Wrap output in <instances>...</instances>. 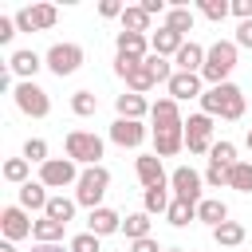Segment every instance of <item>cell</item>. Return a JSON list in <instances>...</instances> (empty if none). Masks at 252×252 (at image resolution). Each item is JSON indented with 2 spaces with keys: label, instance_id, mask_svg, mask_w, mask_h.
<instances>
[{
  "label": "cell",
  "instance_id": "6da1fadb",
  "mask_svg": "<svg viewBox=\"0 0 252 252\" xmlns=\"http://www.w3.org/2000/svg\"><path fill=\"white\" fill-rule=\"evenodd\" d=\"M201 114H209V118H224V122L244 118V91H240L236 83L209 87V91L201 94Z\"/></svg>",
  "mask_w": 252,
  "mask_h": 252
},
{
  "label": "cell",
  "instance_id": "7a4b0ae2",
  "mask_svg": "<svg viewBox=\"0 0 252 252\" xmlns=\"http://www.w3.org/2000/svg\"><path fill=\"white\" fill-rule=\"evenodd\" d=\"M236 39H217L209 51H205V67H201V79L209 83V87H220V83H228V75H232V67H236Z\"/></svg>",
  "mask_w": 252,
  "mask_h": 252
},
{
  "label": "cell",
  "instance_id": "3957f363",
  "mask_svg": "<svg viewBox=\"0 0 252 252\" xmlns=\"http://www.w3.org/2000/svg\"><path fill=\"white\" fill-rule=\"evenodd\" d=\"M63 150H67V158L75 161V165H102L98 158H102V138L98 134H91V130H67V138H63Z\"/></svg>",
  "mask_w": 252,
  "mask_h": 252
},
{
  "label": "cell",
  "instance_id": "277c9868",
  "mask_svg": "<svg viewBox=\"0 0 252 252\" xmlns=\"http://www.w3.org/2000/svg\"><path fill=\"white\" fill-rule=\"evenodd\" d=\"M106 189H110V169H106V165H91V169H83V177H79V185H75V201L94 213V209H102Z\"/></svg>",
  "mask_w": 252,
  "mask_h": 252
},
{
  "label": "cell",
  "instance_id": "5b68a950",
  "mask_svg": "<svg viewBox=\"0 0 252 252\" xmlns=\"http://www.w3.org/2000/svg\"><path fill=\"white\" fill-rule=\"evenodd\" d=\"M12 98H16L20 114H28V118H47V114H51V98H47V91H43L35 79L16 83V87H12Z\"/></svg>",
  "mask_w": 252,
  "mask_h": 252
},
{
  "label": "cell",
  "instance_id": "8992f818",
  "mask_svg": "<svg viewBox=\"0 0 252 252\" xmlns=\"http://www.w3.org/2000/svg\"><path fill=\"white\" fill-rule=\"evenodd\" d=\"M83 47L79 43H51L47 47V55H43V63H47V71L51 75H59V79H67V75H75L79 67H83Z\"/></svg>",
  "mask_w": 252,
  "mask_h": 252
},
{
  "label": "cell",
  "instance_id": "52a82bcc",
  "mask_svg": "<svg viewBox=\"0 0 252 252\" xmlns=\"http://www.w3.org/2000/svg\"><path fill=\"white\" fill-rule=\"evenodd\" d=\"M79 177H83V169L71 158H47L39 165V177L35 181H43L47 189H67V185H79Z\"/></svg>",
  "mask_w": 252,
  "mask_h": 252
},
{
  "label": "cell",
  "instance_id": "ba28073f",
  "mask_svg": "<svg viewBox=\"0 0 252 252\" xmlns=\"http://www.w3.org/2000/svg\"><path fill=\"white\" fill-rule=\"evenodd\" d=\"M12 20H16L20 32H51L55 20H59V8H55V4H28V8H20Z\"/></svg>",
  "mask_w": 252,
  "mask_h": 252
},
{
  "label": "cell",
  "instance_id": "9c48e42d",
  "mask_svg": "<svg viewBox=\"0 0 252 252\" xmlns=\"http://www.w3.org/2000/svg\"><path fill=\"white\" fill-rule=\"evenodd\" d=\"M201 185H205V173H197L193 165H177V169L169 173V189H173V197H181V201L201 205V201H205V197H201Z\"/></svg>",
  "mask_w": 252,
  "mask_h": 252
},
{
  "label": "cell",
  "instance_id": "30bf717a",
  "mask_svg": "<svg viewBox=\"0 0 252 252\" xmlns=\"http://www.w3.org/2000/svg\"><path fill=\"white\" fill-rule=\"evenodd\" d=\"M185 150L189 154H209L213 150V118L209 114H189L185 118Z\"/></svg>",
  "mask_w": 252,
  "mask_h": 252
},
{
  "label": "cell",
  "instance_id": "8fae6325",
  "mask_svg": "<svg viewBox=\"0 0 252 252\" xmlns=\"http://www.w3.org/2000/svg\"><path fill=\"white\" fill-rule=\"evenodd\" d=\"M165 91H169L173 102H189V98L201 102V94H205V79H201V75H189V71H173V79L165 83Z\"/></svg>",
  "mask_w": 252,
  "mask_h": 252
},
{
  "label": "cell",
  "instance_id": "7c38bea8",
  "mask_svg": "<svg viewBox=\"0 0 252 252\" xmlns=\"http://www.w3.org/2000/svg\"><path fill=\"white\" fill-rule=\"evenodd\" d=\"M134 173H138L142 189H161V185H169V173H165V165H161L158 154H142V158H134Z\"/></svg>",
  "mask_w": 252,
  "mask_h": 252
},
{
  "label": "cell",
  "instance_id": "4fadbf2b",
  "mask_svg": "<svg viewBox=\"0 0 252 252\" xmlns=\"http://www.w3.org/2000/svg\"><path fill=\"white\" fill-rule=\"evenodd\" d=\"M32 228H35V220L20 209V205H8L4 213H0V232H4V240H24V236H32Z\"/></svg>",
  "mask_w": 252,
  "mask_h": 252
},
{
  "label": "cell",
  "instance_id": "5bb4252c",
  "mask_svg": "<svg viewBox=\"0 0 252 252\" xmlns=\"http://www.w3.org/2000/svg\"><path fill=\"white\" fill-rule=\"evenodd\" d=\"M146 138H150V130L142 122H130V118H114L110 122V142L122 146V150H138Z\"/></svg>",
  "mask_w": 252,
  "mask_h": 252
},
{
  "label": "cell",
  "instance_id": "9a60e30c",
  "mask_svg": "<svg viewBox=\"0 0 252 252\" xmlns=\"http://www.w3.org/2000/svg\"><path fill=\"white\" fill-rule=\"evenodd\" d=\"M150 138H154L158 158H173V154L185 150V122L181 126H158V130H150Z\"/></svg>",
  "mask_w": 252,
  "mask_h": 252
},
{
  "label": "cell",
  "instance_id": "2e32d148",
  "mask_svg": "<svg viewBox=\"0 0 252 252\" xmlns=\"http://www.w3.org/2000/svg\"><path fill=\"white\" fill-rule=\"evenodd\" d=\"M39 67H47V63H43V55H39V51H32V47H20V51H12V55H8V71H12L20 83L35 79V71H39Z\"/></svg>",
  "mask_w": 252,
  "mask_h": 252
},
{
  "label": "cell",
  "instance_id": "e0dca14e",
  "mask_svg": "<svg viewBox=\"0 0 252 252\" xmlns=\"http://www.w3.org/2000/svg\"><path fill=\"white\" fill-rule=\"evenodd\" d=\"M150 106H154V102H146V94H134V91H122V94L114 98L118 118H130V122H142V118L150 114Z\"/></svg>",
  "mask_w": 252,
  "mask_h": 252
},
{
  "label": "cell",
  "instance_id": "ac0fdd59",
  "mask_svg": "<svg viewBox=\"0 0 252 252\" xmlns=\"http://www.w3.org/2000/svg\"><path fill=\"white\" fill-rule=\"evenodd\" d=\"M181 47H185V35L169 32L165 24H161V28H158V32L150 35V51H154V55H161V59H173V55H177Z\"/></svg>",
  "mask_w": 252,
  "mask_h": 252
},
{
  "label": "cell",
  "instance_id": "d6986e66",
  "mask_svg": "<svg viewBox=\"0 0 252 252\" xmlns=\"http://www.w3.org/2000/svg\"><path fill=\"white\" fill-rule=\"evenodd\" d=\"M205 51H209V47H201L197 39H185V47L173 55V67H177V71H189V75H201V67H205Z\"/></svg>",
  "mask_w": 252,
  "mask_h": 252
},
{
  "label": "cell",
  "instance_id": "ffe728a7",
  "mask_svg": "<svg viewBox=\"0 0 252 252\" xmlns=\"http://www.w3.org/2000/svg\"><path fill=\"white\" fill-rule=\"evenodd\" d=\"M87 232H94V236H114V232H122V217L102 205V209H94V213L87 217Z\"/></svg>",
  "mask_w": 252,
  "mask_h": 252
},
{
  "label": "cell",
  "instance_id": "44dd1931",
  "mask_svg": "<svg viewBox=\"0 0 252 252\" xmlns=\"http://www.w3.org/2000/svg\"><path fill=\"white\" fill-rule=\"evenodd\" d=\"M150 122H154V130H158V126H181V122H185V118H181V102H173L169 94L158 98V102L150 106Z\"/></svg>",
  "mask_w": 252,
  "mask_h": 252
},
{
  "label": "cell",
  "instance_id": "7402d4cb",
  "mask_svg": "<svg viewBox=\"0 0 252 252\" xmlns=\"http://www.w3.org/2000/svg\"><path fill=\"white\" fill-rule=\"evenodd\" d=\"M47 185L43 181H28V185H20V209L24 213H47Z\"/></svg>",
  "mask_w": 252,
  "mask_h": 252
},
{
  "label": "cell",
  "instance_id": "603a6c76",
  "mask_svg": "<svg viewBox=\"0 0 252 252\" xmlns=\"http://www.w3.org/2000/svg\"><path fill=\"white\" fill-rule=\"evenodd\" d=\"M114 47H118V55L146 59V55H150V35H138V32H118V35H114Z\"/></svg>",
  "mask_w": 252,
  "mask_h": 252
},
{
  "label": "cell",
  "instance_id": "cb8c5ba5",
  "mask_svg": "<svg viewBox=\"0 0 252 252\" xmlns=\"http://www.w3.org/2000/svg\"><path fill=\"white\" fill-rule=\"evenodd\" d=\"M197 220H205L209 228H217V224L228 220V205H224L220 197H205V201L197 205Z\"/></svg>",
  "mask_w": 252,
  "mask_h": 252
},
{
  "label": "cell",
  "instance_id": "d4e9b609",
  "mask_svg": "<svg viewBox=\"0 0 252 252\" xmlns=\"http://www.w3.org/2000/svg\"><path fill=\"white\" fill-rule=\"evenodd\" d=\"M193 24H197V12H193V8H185V4H173V8L165 12V28H169V32H177V35L193 32Z\"/></svg>",
  "mask_w": 252,
  "mask_h": 252
},
{
  "label": "cell",
  "instance_id": "484cf974",
  "mask_svg": "<svg viewBox=\"0 0 252 252\" xmlns=\"http://www.w3.org/2000/svg\"><path fill=\"white\" fill-rule=\"evenodd\" d=\"M169 205H173V197H169V185H161V189H146L142 193V213H150V217H165L169 213Z\"/></svg>",
  "mask_w": 252,
  "mask_h": 252
},
{
  "label": "cell",
  "instance_id": "4316f807",
  "mask_svg": "<svg viewBox=\"0 0 252 252\" xmlns=\"http://www.w3.org/2000/svg\"><path fill=\"white\" fill-rule=\"evenodd\" d=\"M75 209H79V201H75V197L55 193V197L47 201V213H43V217H51V220H59V224H71V220H75Z\"/></svg>",
  "mask_w": 252,
  "mask_h": 252
},
{
  "label": "cell",
  "instance_id": "83f0119b",
  "mask_svg": "<svg viewBox=\"0 0 252 252\" xmlns=\"http://www.w3.org/2000/svg\"><path fill=\"white\" fill-rule=\"evenodd\" d=\"M63 228H67V224H59V220H51V217H39L35 228H32V240H35V244H63Z\"/></svg>",
  "mask_w": 252,
  "mask_h": 252
},
{
  "label": "cell",
  "instance_id": "f1b7e54d",
  "mask_svg": "<svg viewBox=\"0 0 252 252\" xmlns=\"http://www.w3.org/2000/svg\"><path fill=\"white\" fill-rule=\"evenodd\" d=\"M244 224L240 220H224V224H217L213 228V240H217V248H236V244H244Z\"/></svg>",
  "mask_w": 252,
  "mask_h": 252
},
{
  "label": "cell",
  "instance_id": "f546056e",
  "mask_svg": "<svg viewBox=\"0 0 252 252\" xmlns=\"http://www.w3.org/2000/svg\"><path fill=\"white\" fill-rule=\"evenodd\" d=\"M0 173H4V181H8V185H16V189H20V185H28V181H32V161H28V158H8Z\"/></svg>",
  "mask_w": 252,
  "mask_h": 252
},
{
  "label": "cell",
  "instance_id": "4dcf8cb0",
  "mask_svg": "<svg viewBox=\"0 0 252 252\" xmlns=\"http://www.w3.org/2000/svg\"><path fill=\"white\" fill-rule=\"evenodd\" d=\"M150 213H126V220H122V232H126V240L134 244V240H146L150 236Z\"/></svg>",
  "mask_w": 252,
  "mask_h": 252
},
{
  "label": "cell",
  "instance_id": "1f68e13d",
  "mask_svg": "<svg viewBox=\"0 0 252 252\" xmlns=\"http://www.w3.org/2000/svg\"><path fill=\"white\" fill-rule=\"evenodd\" d=\"M150 20H154V16H150L142 4H134V8L122 12V32H138V35H146V32H150Z\"/></svg>",
  "mask_w": 252,
  "mask_h": 252
},
{
  "label": "cell",
  "instance_id": "d6a6232c",
  "mask_svg": "<svg viewBox=\"0 0 252 252\" xmlns=\"http://www.w3.org/2000/svg\"><path fill=\"white\" fill-rule=\"evenodd\" d=\"M154 87H158V79L150 75L146 59H142V63H138V67H134V71L126 75V91H134V94H146V91H154Z\"/></svg>",
  "mask_w": 252,
  "mask_h": 252
},
{
  "label": "cell",
  "instance_id": "836d02e7",
  "mask_svg": "<svg viewBox=\"0 0 252 252\" xmlns=\"http://www.w3.org/2000/svg\"><path fill=\"white\" fill-rule=\"evenodd\" d=\"M165 220H169L173 228H185L189 220H197V205H193V201H181V197H173V205H169Z\"/></svg>",
  "mask_w": 252,
  "mask_h": 252
},
{
  "label": "cell",
  "instance_id": "e575fe53",
  "mask_svg": "<svg viewBox=\"0 0 252 252\" xmlns=\"http://www.w3.org/2000/svg\"><path fill=\"white\" fill-rule=\"evenodd\" d=\"M240 158H236V146L228 142V138H220V142H213V150H209V165H224V169H232Z\"/></svg>",
  "mask_w": 252,
  "mask_h": 252
},
{
  "label": "cell",
  "instance_id": "d590c367",
  "mask_svg": "<svg viewBox=\"0 0 252 252\" xmlns=\"http://www.w3.org/2000/svg\"><path fill=\"white\" fill-rule=\"evenodd\" d=\"M228 189L252 193V161H236V165L228 169Z\"/></svg>",
  "mask_w": 252,
  "mask_h": 252
},
{
  "label": "cell",
  "instance_id": "8d00e7d4",
  "mask_svg": "<svg viewBox=\"0 0 252 252\" xmlns=\"http://www.w3.org/2000/svg\"><path fill=\"white\" fill-rule=\"evenodd\" d=\"M94 110H98V94H94V91H75V94H71V114L91 118Z\"/></svg>",
  "mask_w": 252,
  "mask_h": 252
},
{
  "label": "cell",
  "instance_id": "74e56055",
  "mask_svg": "<svg viewBox=\"0 0 252 252\" xmlns=\"http://www.w3.org/2000/svg\"><path fill=\"white\" fill-rule=\"evenodd\" d=\"M197 12H201L205 20H213V24H220L224 16H232V4H228V0H201Z\"/></svg>",
  "mask_w": 252,
  "mask_h": 252
},
{
  "label": "cell",
  "instance_id": "f35d334b",
  "mask_svg": "<svg viewBox=\"0 0 252 252\" xmlns=\"http://www.w3.org/2000/svg\"><path fill=\"white\" fill-rule=\"evenodd\" d=\"M146 67H150V75H154L158 83H169V79H173V63L161 59V55H154V51L146 55Z\"/></svg>",
  "mask_w": 252,
  "mask_h": 252
},
{
  "label": "cell",
  "instance_id": "ab89813d",
  "mask_svg": "<svg viewBox=\"0 0 252 252\" xmlns=\"http://www.w3.org/2000/svg\"><path fill=\"white\" fill-rule=\"evenodd\" d=\"M98 240H102V236H94V232H79V236L67 240V248H71V252H102Z\"/></svg>",
  "mask_w": 252,
  "mask_h": 252
},
{
  "label": "cell",
  "instance_id": "60d3db41",
  "mask_svg": "<svg viewBox=\"0 0 252 252\" xmlns=\"http://www.w3.org/2000/svg\"><path fill=\"white\" fill-rule=\"evenodd\" d=\"M24 158L35 161V165H43V161H47V142H43V138H28V142H24Z\"/></svg>",
  "mask_w": 252,
  "mask_h": 252
},
{
  "label": "cell",
  "instance_id": "b9f144b4",
  "mask_svg": "<svg viewBox=\"0 0 252 252\" xmlns=\"http://www.w3.org/2000/svg\"><path fill=\"white\" fill-rule=\"evenodd\" d=\"M205 185H209V189L228 185V169H224V165H209V169H205Z\"/></svg>",
  "mask_w": 252,
  "mask_h": 252
},
{
  "label": "cell",
  "instance_id": "7bdbcfd3",
  "mask_svg": "<svg viewBox=\"0 0 252 252\" xmlns=\"http://www.w3.org/2000/svg\"><path fill=\"white\" fill-rule=\"evenodd\" d=\"M122 12H126V4H118V0H102L98 4V16L102 20H122Z\"/></svg>",
  "mask_w": 252,
  "mask_h": 252
},
{
  "label": "cell",
  "instance_id": "ee69618b",
  "mask_svg": "<svg viewBox=\"0 0 252 252\" xmlns=\"http://www.w3.org/2000/svg\"><path fill=\"white\" fill-rule=\"evenodd\" d=\"M16 32H20V28H16V20H12V16H0V43H4V47L16 39Z\"/></svg>",
  "mask_w": 252,
  "mask_h": 252
},
{
  "label": "cell",
  "instance_id": "f6af8a7d",
  "mask_svg": "<svg viewBox=\"0 0 252 252\" xmlns=\"http://www.w3.org/2000/svg\"><path fill=\"white\" fill-rule=\"evenodd\" d=\"M138 63H142V59H130V55H114V75H118V79H126V75H130Z\"/></svg>",
  "mask_w": 252,
  "mask_h": 252
},
{
  "label": "cell",
  "instance_id": "bcb514c9",
  "mask_svg": "<svg viewBox=\"0 0 252 252\" xmlns=\"http://www.w3.org/2000/svg\"><path fill=\"white\" fill-rule=\"evenodd\" d=\"M236 47H248V51H252V20L236 24Z\"/></svg>",
  "mask_w": 252,
  "mask_h": 252
},
{
  "label": "cell",
  "instance_id": "7dc6e473",
  "mask_svg": "<svg viewBox=\"0 0 252 252\" xmlns=\"http://www.w3.org/2000/svg\"><path fill=\"white\" fill-rule=\"evenodd\" d=\"M232 16L244 24V20H252V0H232Z\"/></svg>",
  "mask_w": 252,
  "mask_h": 252
},
{
  "label": "cell",
  "instance_id": "c3c4849f",
  "mask_svg": "<svg viewBox=\"0 0 252 252\" xmlns=\"http://www.w3.org/2000/svg\"><path fill=\"white\" fill-rule=\"evenodd\" d=\"M130 252H165V248H158V240H154V236H146V240H134V244H130Z\"/></svg>",
  "mask_w": 252,
  "mask_h": 252
},
{
  "label": "cell",
  "instance_id": "681fc988",
  "mask_svg": "<svg viewBox=\"0 0 252 252\" xmlns=\"http://www.w3.org/2000/svg\"><path fill=\"white\" fill-rule=\"evenodd\" d=\"M142 8H146L150 16H165V12H169V8L161 4V0H142Z\"/></svg>",
  "mask_w": 252,
  "mask_h": 252
},
{
  "label": "cell",
  "instance_id": "f907efd6",
  "mask_svg": "<svg viewBox=\"0 0 252 252\" xmlns=\"http://www.w3.org/2000/svg\"><path fill=\"white\" fill-rule=\"evenodd\" d=\"M32 252H71V248H63V244H35Z\"/></svg>",
  "mask_w": 252,
  "mask_h": 252
},
{
  "label": "cell",
  "instance_id": "816d5d0a",
  "mask_svg": "<svg viewBox=\"0 0 252 252\" xmlns=\"http://www.w3.org/2000/svg\"><path fill=\"white\" fill-rule=\"evenodd\" d=\"M0 252H16V244H12V240H4V244H0Z\"/></svg>",
  "mask_w": 252,
  "mask_h": 252
},
{
  "label": "cell",
  "instance_id": "f5cc1de1",
  "mask_svg": "<svg viewBox=\"0 0 252 252\" xmlns=\"http://www.w3.org/2000/svg\"><path fill=\"white\" fill-rule=\"evenodd\" d=\"M244 146H248V150H252V130H248V134H244Z\"/></svg>",
  "mask_w": 252,
  "mask_h": 252
},
{
  "label": "cell",
  "instance_id": "db71d44e",
  "mask_svg": "<svg viewBox=\"0 0 252 252\" xmlns=\"http://www.w3.org/2000/svg\"><path fill=\"white\" fill-rule=\"evenodd\" d=\"M165 252H185V248H165Z\"/></svg>",
  "mask_w": 252,
  "mask_h": 252
}]
</instances>
